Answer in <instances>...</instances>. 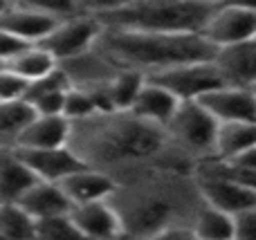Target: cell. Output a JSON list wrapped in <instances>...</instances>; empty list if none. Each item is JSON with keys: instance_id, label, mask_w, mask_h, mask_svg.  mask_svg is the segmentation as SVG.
<instances>
[{"instance_id": "obj_28", "label": "cell", "mask_w": 256, "mask_h": 240, "mask_svg": "<svg viewBox=\"0 0 256 240\" xmlns=\"http://www.w3.org/2000/svg\"><path fill=\"white\" fill-rule=\"evenodd\" d=\"M99 110H102V108H99L92 92L81 90V88H72L70 85L68 97H66V110H63V115H66L68 119L76 121V119H84V117L92 115V112H99Z\"/></svg>"}, {"instance_id": "obj_9", "label": "cell", "mask_w": 256, "mask_h": 240, "mask_svg": "<svg viewBox=\"0 0 256 240\" xmlns=\"http://www.w3.org/2000/svg\"><path fill=\"white\" fill-rule=\"evenodd\" d=\"M220 124L225 121H256V92L254 88L220 85L198 99Z\"/></svg>"}, {"instance_id": "obj_10", "label": "cell", "mask_w": 256, "mask_h": 240, "mask_svg": "<svg viewBox=\"0 0 256 240\" xmlns=\"http://www.w3.org/2000/svg\"><path fill=\"white\" fill-rule=\"evenodd\" d=\"M58 65L68 74V81H70L72 88H81V90L106 88L112 81V76L122 70V67L112 65L99 49H94V45L88 52L79 54V56H72L68 61H61Z\"/></svg>"}, {"instance_id": "obj_32", "label": "cell", "mask_w": 256, "mask_h": 240, "mask_svg": "<svg viewBox=\"0 0 256 240\" xmlns=\"http://www.w3.org/2000/svg\"><path fill=\"white\" fill-rule=\"evenodd\" d=\"M132 0H76L81 13H92V16H106V13H112L117 9L130 4Z\"/></svg>"}, {"instance_id": "obj_26", "label": "cell", "mask_w": 256, "mask_h": 240, "mask_svg": "<svg viewBox=\"0 0 256 240\" xmlns=\"http://www.w3.org/2000/svg\"><path fill=\"white\" fill-rule=\"evenodd\" d=\"M146 81V74L140 70H128L122 67L112 81L108 83V99H110L112 110H130L135 97L140 94L142 85Z\"/></svg>"}, {"instance_id": "obj_30", "label": "cell", "mask_w": 256, "mask_h": 240, "mask_svg": "<svg viewBox=\"0 0 256 240\" xmlns=\"http://www.w3.org/2000/svg\"><path fill=\"white\" fill-rule=\"evenodd\" d=\"M27 85H30V81H25L22 76H18L16 72L9 70L7 65H0V101L25 99Z\"/></svg>"}, {"instance_id": "obj_37", "label": "cell", "mask_w": 256, "mask_h": 240, "mask_svg": "<svg viewBox=\"0 0 256 240\" xmlns=\"http://www.w3.org/2000/svg\"><path fill=\"white\" fill-rule=\"evenodd\" d=\"M196 2H207V4H218V2H222V0H196Z\"/></svg>"}, {"instance_id": "obj_2", "label": "cell", "mask_w": 256, "mask_h": 240, "mask_svg": "<svg viewBox=\"0 0 256 240\" xmlns=\"http://www.w3.org/2000/svg\"><path fill=\"white\" fill-rule=\"evenodd\" d=\"M94 49H99L112 65L140 70L144 74L184 63L214 61L218 52L216 45L202 34H168L120 27H104Z\"/></svg>"}, {"instance_id": "obj_15", "label": "cell", "mask_w": 256, "mask_h": 240, "mask_svg": "<svg viewBox=\"0 0 256 240\" xmlns=\"http://www.w3.org/2000/svg\"><path fill=\"white\" fill-rule=\"evenodd\" d=\"M70 90V81L63 67L58 65L54 72L30 81L25 99L32 103L36 115H63L66 110V97Z\"/></svg>"}, {"instance_id": "obj_16", "label": "cell", "mask_w": 256, "mask_h": 240, "mask_svg": "<svg viewBox=\"0 0 256 240\" xmlns=\"http://www.w3.org/2000/svg\"><path fill=\"white\" fill-rule=\"evenodd\" d=\"M61 18L52 16V13L38 11V9H27V7H12L4 13H0V27L14 34L16 38L25 40V43H40L50 31L56 27Z\"/></svg>"}, {"instance_id": "obj_19", "label": "cell", "mask_w": 256, "mask_h": 240, "mask_svg": "<svg viewBox=\"0 0 256 240\" xmlns=\"http://www.w3.org/2000/svg\"><path fill=\"white\" fill-rule=\"evenodd\" d=\"M22 207L34 216L36 220L50 218V216H61L70 214L72 200L68 198V193L63 191L61 182H48V180H36L20 200Z\"/></svg>"}, {"instance_id": "obj_38", "label": "cell", "mask_w": 256, "mask_h": 240, "mask_svg": "<svg viewBox=\"0 0 256 240\" xmlns=\"http://www.w3.org/2000/svg\"><path fill=\"white\" fill-rule=\"evenodd\" d=\"M254 92H256V85H254Z\"/></svg>"}, {"instance_id": "obj_29", "label": "cell", "mask_w": 256, "mask_h": 240, "mask_svg": "<svg viewBox=\"0 0 256 240\" xmlns=\"http://www.w3.org/2000/svg\"><path fill=\"white\" fill-rule=\"evenodd\" d=\"M16 7H27V9H38V11L52 13L56 18H68L79 13V4L76 0H12Z\"/></svg>"}, {"instance_id": "obj_35", "label": "cell", "mask_w": 256, "mask_h": 240, "mask_svg": "<svg viewBox=\"0 0 256 240\" xmlns=\"http://www.w3.org/2000/svg\"><path fill=\"white\" fill-rule=\"evenodd\" d=\"M227 2L240 4V7H245V9H252V11H256V0H227Z\"/></svg>"}, {"instance_id": "obj_4", "label": "cell", "mask_w": 256, "mask_h": 240, "mask_svg": "<svg viewBox=\"0 0 256 240\" xmlns=\"http://www.w3.org/2000/svg\"><path fill=\"white\" fill-rule=\"evenodd\" d=\"M171 144L182 153L189 155H216L218 128L220 121L198 101V99H186L180 101L178 110L164 126Z\"/></svg>"}, {"instance_id": "obj_31", "label": "cell", "mask_w": 256, "mask_h": 240, "mask_svg": "<svg viewBox=\"0 0 256 240\" xmlns=\"http://www.w3.org/2000/svg\"><path fill=\"white\" fill-rule=\"evenodd\" d=\"M234 238L256 240V207L234 214Z\"/></svg>"}, {"instance_id": "obj_6", "label": "cell", "mask_w": 256, "mask_h": 240, "mask_svg": "<svg viewBox=\"0 0 256 240\" xmlns=\"http://www.w3.org/2000/svg\"><path fill=\"white\" fill-rule=\"evenodd\" d=\"M102 29H104V25L97 16L79 11L74 16L61 18L56 22V27L40 40V45L48 52H52V56L61 63L72 56H79V54L88 52L97 43Z\"/></svg>"}, {"instance_id": "obj_18", "label": "cell", "mask_w": 256, "mask_h": 240, "mask_svg": "<svg viewBox=\"0 0 256 240\" xmlns=\"http://www.w3.org/2000/svg\"><path fill=\"white\" fill-rule=\"evenodd\" d=\"M180 106V99L166 90L164 85L155 83V81L146 79L144 85H142L140 94L135 97L130 106V112L146 121H153L158 126H166L168 119L173 117V112Z\"/></svg>"}, {"instance_id": "obj_13", "label": "cell", "mask_w": 256, "mask_h": 240, "mask_svg": "<svg viewBox=\"0 0 256 240\" xmlns=\"http://www.w3.org/2000/svg\"><path fill=\"white\" fill-rule=\"evenodd\" d=\"M18 148V146H16ZM22 160L32 169V173L38 180H48V182H61L76 169H81L84 160L72 151L70 146H58V148H18Z\"/></svg>"}, {"instance_id": "obj_22", "label": "cell", "mask_w": 256, "mask_h": 240, "mask_svg": "<svg viewBox=\"0 0 256 240\" xmlns=\"http://www.w3.org/2000/svg\"><path fill=\"white\" fill-rule=\"evenodd\" d=\"M36 110L27 99H9L0 101V148L18 146L25 126L34 119Z\"/></svg>"}, {"instance_id": "obj_5", "label": "cell", "mask_w": 256, "mask_h": 240, "mask_svg": "<svg viewBox=\"0 0 256 240\" xmlns=\"http://www.w3.org/2000/svg\"><path fill=\"white\" fill-rule=\"evenodd\" d=\"M146 79L164 85L171 90L180 101L186 99H200L204 92L216 90L225 83V76L218 70L214 61H198V63H184V65H173L166 70H158L146 74Z\"/></svg>"}, {"instance_id": "obj_39", "label": "cell", "mask_w": 256, "mask_h": 240, "mask_svg": "<svg viewBox=\"0 0 256 240\" xmlns=\"http://www.w3.org/2000/svg\"><path fill=\"white\" fill-rule=\"evenodd\" d=\"M0 65H2V63H0Z\"/></svg>"}, {"instance_id": "obj_12", "label": "cell", "mask_w": 256, "mask_h": 240, "mask_svg": "<svg viewBox=\"0 0 256 240\" xmlns=\"http://www.w3.org/2000/svg\"><path fill=\"white\" fill-rule=\"evenodd\" d=\"M214 63L222 72L227 85L254 88L256 85V38L220 45Z\"/></svg>"}, {"instance_id": "obj_27", "label": "cell", "mask_w": 256, "mask_h": 240, "mask_svg": "<svg viewBox=\"0 0 256 240\" xmlns=\"http://www.w3.org/2000/svg\"><path fill=\"white\" fill-rule=\"evenodd\" d=\"M36 238L63 240V238H81V234L74 227V223H72L70 214H61V216H50V218L36 220Z\"/></svg>"}, {"instance_id": "obj_8", "label": "cell", "mask_w": 256, "mask_h": 240, "mask_svg": "<svg viewBox=\"0 0 256 240\" xmlns=\"http://www.w3.org/2000/svg\"><path fill=\"white\" fill-rule=\"evenodd\" d=\"M198 189L200 196H202V202L218 207V209L227 211L232 216L243 209H250V207H256V191L236 182L230 175H225L218 166L212 171H204L200 175Z\"/></svg>"}, {"instance_id": "obj_23", "label": "cell", "mask_w": 256, "mask_h": 240, "mask_svg": "<svg viewBox=\"0 0 256 240\" xmlns=\"http://www.w3.org/2000/svg\"><path fill=\"white\" fill-rule=\"evenodd\" d=\"M4 65L16 72L18 76H22L25 81H36V79H40V76L56 70L58 61L52 56V52H48L40 43H32V45H27V47H22L16 56L9 58Z\"/></svg>"}, {"instance_id": "obj_20", "label": "cell", "mask_w": 256, "mask_h": 240, "mask_svg": "<svg viewBox=\"0 0 256 240\" xmlns=\"http://www.w3.org/2000/svg\"><path fill=\"white\" fill-rule=\"evenodd\" d=\"M36 180L16 146L0 148V202H18Z\"/></svg>"}, {"instance_id": "obj_36", "label": "cell", "mask_w": 256, "mask_h": 240, "mask_svg": "<svg viewBox=\"0 0 256 240\" xmlns=\"http://www.w3.org/2000/svg\"><path fill=\"white\" fill-rule=\"evenodd\" d=\"M9 7H12V0H0V13H4Z\"/></svg>"}, {"instance_id": "obj_7", "label": "cell", "mask_w": 256, "mask_h": 240, "mask_svg": "<svg viewBox=\"0 0 256 240\" xmlns=\"http://www.w3.org/2000/svg\"><path fill=\"white\" fill-rule=\"evenodd\" d=\"M200 34L207 40H212L216 47L256 38V11L222 0L212 11Z\"/></svg>"}, {"instance_id": "obj_14", "label": "cell", "mask_w": 256, "mask_h": 240, "mask_svg": "<svg viewBox=\"0 0 256 240\" xmlns=\"http://www.w3.org/2000/svg\"><path fill=\"white\" fill-rule=\"evenodd\" d=\"M63 191L74 205H84V202H97V200H108L117 189V180L110 173L94 166H81L74 173L61 180Z\"/></svg>"}, {"instance_id": "obj_17", "label": "cell", "mask_w": 256, "mask_h": 240, "mask_svg": "<svg viewBox=\"0 0 256 240\" xmlns=\"http://www.w3.org/2000/svg\"><path fill=\"white\" fill-rule=\"evenodd\" d=\"M72 121L66 115H34L25 126L18 148H58L70 142Z\"/></svg>"}, {"instance_id": "obj_3", "label": "cell", "mask_w": 256, "mask_h": 240, "mask_svg": "<svg viewBox=\"0 0 256 240\" xmlns=\"http://www.w3.org/2000/svg\"><path fill=\"white\" fill-rule=\"evenodd\" d=\"M218 4L196 2V0H132L117 11L99 16V20L104 27H120V29L200 34Z\"/></svg>"}, {"instance_id": "obj_21", "label": "cell", "mask_w": 256, "mask_h": 240, "mask_svg": "<svg viewBox=\"0 0 256 240\" xmlns=\"http://www.w3.org/2000/svg\"><path fill=\"white\" fill-rule=\"evenodd\" d=\"M256 146V121H225L218 128L216 157L218 160H234L240 153Z\"/></svg>"}, {"instance_id": "obj_1", "label": "cell", "mask_w": 256, "mask_h": 240, "mask_svg": "<svg viewBox=\"0 0 256 240\" xmlns=\"http://www.w3.org/2000/svg\"><path fill=\"white\" fill-rule=\"evenodd\" d=\"M68 146L84 164L110 173L117 184L150 169L180 171L168 155L176 146L166 128L130 110H99L72 121Z\"/></svg>"}, {"instance_id": "obj_24", "label": "cell", "mask_w": 256, "mask_h": 240, "mask_svg": "<svg viewBox=\"0 0 256 240\" xmlns=\"http://www.w3.org/2000/svg\"><path fill=\"white\" fill-rule=\"evenodd\" d=\"M194 236L209 240H232L234 238V216L204 202L194 218Z\"/></svg>"}, {"instance_id": "obj_25", "label": "cell", "mask_w": 256, "mask_h": 240, "mask_svg": "<svg viewBox=\"0 0 256 240\" xmlns=\"http://www.w3.org/2000/svg\"><path fill=\"white\" fill-rule=\"evenodd\" d=\"M0 238H36V218L20 202H0Z\"/></svg>"}, {"instance_id": "obj_33", "label": "cell", "mask_w": 256, "mask_h": 240, "mask_svg": "<svg viewBox=\"0 0 256 240\" xmlns=\"http://www.w3.org/2000/svg\"><path fill=\"white\" fill-rule=\"evenodd\" d=\"M218 169L222 171L225 175L234 178L236 182L245 184L250 187L252 191H256V169H250V166H238V164H232V162H218Z\"/></svg>"}, {"instance_id": "obj_34", "label": "cell", "mask_w": 256, "mask_h": 240, "mask_svg": "<svg viewBox=\"0 0 256 240\" xmlns=\"http://www.w3.org/2000/svg\"><path fill=\"white\" fill-rule=\"evenodd\" d=\"M27 45H32V43H25V40L16 38L14 34H9L7 29H2V27H0V63H2V65L12 56H16L22 47H27Z\"/></svg>"}, {"instance_id": "obj_11", "label": "cell", "mask_w": 256, "mask_h": 240, "mask_svg": "<svg viewBox=\"0 0 256 240\" xmlns=\"http://www.w3.org/2000/svg\"><path fill=\"white\" fill-rule=\"evenodd\" d=\"M70 218L81 238H115L124 236L122 218L110 200L84 202L70 209Z\"/></svg>"}]
</instances>
